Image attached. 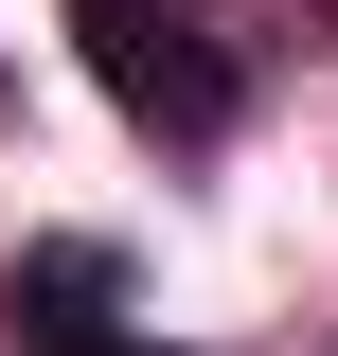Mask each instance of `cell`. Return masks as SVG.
I'll use <instances>...</instances> for the list:
<instances>
[{"mask_svg": "<svg viewBox=\"0 0 338 356\" xmlns=\"http://www.w3.org/2000/svg\"><path fill=\"white\" fill-rule=\"evenodd\" d=\"M107 303H125V250H107V232H54V250L18 267V356H161Z\"/></svg>", "mask_w": 338, "mask_h": 356, "instance_id": "obj_2", "label": "cell"}, {"mask_svg": "<svg viewBox=\"0 0 338 356\" xmlns=\"http://www.w3.org/2000/svg\"><path fill=\"white\" fill-rule=\"evenodd\" d=\"M72 36H89V89H107L143 143H178V161H214V143H232L250 54H232V18H214V0H72Z\"/></svg>", "mask_w": 338, "mask_h": 356, "instance_id": "obj_1", "label": "cell"}]
</instances>
